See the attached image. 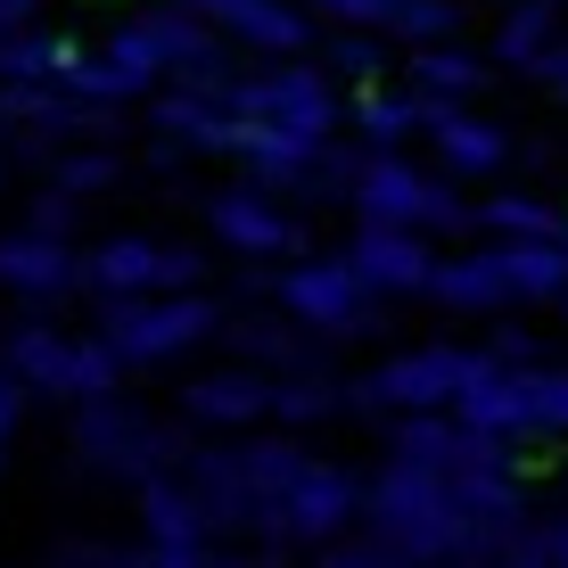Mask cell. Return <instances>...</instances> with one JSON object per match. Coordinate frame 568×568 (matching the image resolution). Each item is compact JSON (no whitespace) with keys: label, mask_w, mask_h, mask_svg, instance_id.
<instances>
[{"label":"cell","mask_w":568,"mask_h":568,"mask_svg":"<svg viewBox=\"0 0 568 568\" xmlns=\"http://www.w3.org/2000/svg\"><path fill=\"white\" fill-rule=\"evenodd\" d=\"M223 108L240 115V124L281 132V141H305V149H329V132H338V83H329L322 67H297V58H281L272 74L231 83Z\"/></svg>","instance_id":"6da1fadb"},{"label":"cell","mask_w":568,"mask_h":568,"mask_svg":"<svg viewBox=\"0 0 568 568\" xmlns=\"http://www.w3.org/2000/svg\"><path fill=\"white\" fill-rule=\"evenodd\" d=\"M495 371H503L495 355H469V346H413V355L371 371L363 396L396 404V413H462V396H478Z\"/></svg>","instance_id":"7a4b0ae2"},{"label":"cell","mask_w":568,"mask_h":568,"mask_svg":"<svg viewBox=\"0 0 568 568\" xmlns=\"http://www.w3.org/2000/svg\"><path fill=\"white\" fill-rule=\"evenodd\" d=\"M469 428H486V437H568V371L552 363H503L495 379L478 387V396H462Z\"/></svg>","instance_id":"3957f363"},{"label":"cell","mask_w":568,"mask_h":568,"mask_svg":"<svg viewBox=\"0 0 568 568\" xmlns=\"http://www.w3.org/2000/svg\"><path fill=\"white\" fill-rule=\"evenodd\" d=\"M223 329V305L214 297H115L100 313V338H108V355L115 363H165V355H182V346H199Z\"/></svg>","instance_id":"277c9868"},{"label":"cell","mask_w":568,"mask_h":568,"mask_svg":"<svg viewBox=\"0 0 568 568\" xmlns=\"http://www.w3.org/2000/svg\"><path fill=\"white\" fill-rule=\"evenodd\" d=\"M74 454H83L100 478H165L173 462H182V437L173 428H156L149 413H132L124 396H108V404H83L74 413Z\"/></svg>","instance_id":"5b68a950"},{"label":"cell","mask_w":568,"mask_h":568,"mask_svg":"<svg viewBox=\"0 0 568 568\" xmlns=\"http://www.w3.org/2000/svg\"><path fill=\"white\" fill-rule=\"evenodd\" d=\"M83 281L100 297H199V256L190 247H165V240H108L83 256Z\"/></svg>","instance_id":"8992f818"},{"label":"cell","mask_w":568,"mask_h":568,"mask_svg":"<svg viewBox=\"0 0 568 568\" xmlns=\"http://www.w3.org/2000/svg\"><path fill=\"white\" fill-rule=\"evenodd\" d=\"M396 462L428 469V478H503V437H486L454 413H413L396 428Z\"/></svg>","instance_id":"52a82bcc"},{"label":"cell","mask_w":568,"mask_h":568,"mask_svg":"<svg viewBox=\"0 0 568 568\" xmlns=\"http://www.w3.org/2000/svg\"><path fill=\"white\" fill-rule=\"evenodd\" d=\"M281 305L297 329H329V338H355V329L371 322V288L346 272V256L329 264H288L281 272Z\"/></svg>","instance_id":"ba28073f"},{"label":"cell","mask_w":568,"mask_h":568,"mask_svg":"<svg viewBox=\"0 0 568 568\" xmlns=\"http://www.w3.org/2000/svg\"><path fill=\"white\" fill-rule=\"evenodd\" d=\"M355 511H363L355 478H346V469H329V462H313L305 478L288 486V503L264 519V536H281V544H329Z\"/></svg>","instance_id":"9c48e42d"},{"label":"cell","mask_w":568,"mask_h":568,"mask_svg":"<svg viewBox=\"0 0 568 568\" xmlns=\"http://www.w3.org/2000/svg\"><path fill=\"white\" fill-rule=\"evenodd\" d=\"M346 272L371 288V297H413V288L437 281V256H428L420 231H387V223H363L355 247H346Z\"/></svg>","instance_id":"30bf717a"},{"label":"cell","mask_w":568,"mask_h":568,"mask_svg":"<svg viewBox=\"0 0 568 568\" xmlns=\"http://www.w3.org/2000/svg\"><path fill=\"white\" fill-rule=\"evenodd\" d=\"M355 206H363V223L428 231V214H437V182H428V173H413L404 156H371L363 182H355Z\"/></svg>","instance_id":"8fae6325"},{"label":"cell","mask_w":568,"mask_h":568,"mask_svg":"<svg viewBox=\"0 0 568 568\" xmlns=\"http://www.w3.org/2000/svg\"><path fill=\"white\" fill-rule=\"evenodd\" d=\"M190 9L206 17V26H223V33H240L247 50H272V58H297L313 42V26L288 0H190Z\"/></svg>","instance_id":"7c38bea8"},{"label":"cell","mask_w":568,"mask_h":568,"mask_svg":"<svg viewBox=\"0 0 568 568\" xmlns=\"http://www.w3.org/2000/svg\"><path fill=\"white\" fill-rule=\"evenodd\" d=\"M214 240L240 247V256H288L297 247V223H288L281 206H264V190H223V199L206 206Z\"/></svg>","instance_id":"4fadbf2b"},{"label":"cell","mask_w":568,"mask_h":568,"mask_svg":"<svg viewBox=\"0 0 568 568\" xmlns=\"http://www.w3.org/2000/svg\"><path fill=\"white\" fill-rule=\"evenodd\" d=\"M83 281V256L67 240H42V231H9L0 240V288L17 297H58V288Z\"/></svg>","instance_id":"5bb4252c"},{"label":"cell","mask_w":568,"mask_h":568,"mask_svg":"<svg viewBox=\"0 0 568 568\" xmlns=\"http://www.w3.org/2000/svg\"><path fill=\"white\" fill-rule=\"evenodd\" d=\"M272 387L264 371H206V379H190V420H214V428H256L272 413Z\"/></svg>","instance_id":"9a60e30c"},{"label":"cell","mask_w":568,"mask_h":568,"mask_svg":"<svg viewBox=\"0 0 568 568\" xmlns=\"http://www.w3.org/2000/svg\"><path fill=\"white\" fill-rule=\"evenodd\" d=\"M495 264L511 281V305H536V297L568 288V240H495Z\"/></svg>","instance_id":"2e32d148"},{"label":"cell","mask_w":568,"mask_h":568,"mask_svg":"<svg viewBox=\"0 0 568 568\" xmlns=\"http://www.w3.org/2000/svg\"><path fill=\"white\" fill-rule=\"evenodd\" d=\"M141 519H149V544H182V552H199V544L214 536L206 503L190 495L182 478H149L141 486Z\"/></svg>","instance_id":"e0dca14e"},{"label":"cell","mask_w":568,"mask_h":568,"mask_svg":"<svg viewBox=\"0 0 568 568\" xmlns=\"http://www.w3.org/2000/svg\"><path fill=\"white\" fill-rule=\"evenodd\" d=\"M428 297H437V305H454V313H503V305H511V281H503L495 247H478V256H454V264H437Z\"/></svg>","instance_id":"ac0fdd59"},{"label":"cell","mask_w":568,"mask_h":568,"mask_svg":"<svg viewBox=\"0 0 568 568\" xmlns=\"http://www.w3.org/2000/svg\"><path fill=\"white\" fill-rule=\"evenodd\" d=\"M156 124H165L173 141H190V149H240L247 141V124L214 100V91H173V100H156Z\"/></svg>","instance_id":"d6986e66"},{"label":"cell","mask_w":568,"mask_h":568,"mask_svg":"<svg viewBox=\"0 0 568 568\" xmlns=\"http://www.w3.org/2000/svg\"><path fill=\"white\" fill-rule=\"evenodd\" d=\"M428 132H437V156L454 173H495L503 156H511V141H503L495 124H478V115H462V108H437V100H428Z\"/></svg>","instance_id":"ffe728a7"},{"label":"cell","mask_w":568,"mask_h":568,"mask_svg":"<svg viewBox=\"0 0 568 568\" xmlns=\"http://www.w3.org/2000/svg\"><path fill=\"white\" fill-rule=\"evenodd\" d=\"M0 363H9L26 387H42V396H67V404H74V338H58V329L33 322V329H17V338H9V355H0Z\"/></svg>","instance_id":"44dd1931"},{"label":"cell","mask_w":568,"mask_h":568,"mask_svg":"<svg viewBox=\"0 0 568 568\" xmlns=\"http://www.w3.org/2000/svg\"><path fill=\"white\" fill-rule=\"evenodd\" d=\"M387 33L413 42V50H445L462 33V0H396V9H387Z\"/></svg>","instance_id":"7402d4cb"},{"label":"cell","mask_w":568,"mask_h":568,"mask_svg":"<svg viewBox=\"0 0 568 568\" xmlns=\"http://www.w3.org/2000/svg\"><path fill=\"white\" fill-rule=\"evenodd\" d=\"M413 74H420V91H437V100H469V91L486 83V67L469 58L462 42H445V50H413Z\"/></svg>","instance_id":"603a6c76"},{"label":"cell","mask_w":568,"mask_h":568,"mask_svg":"<svg viewBox=\"0 0 568 568\" xmlns=\"http://www.w3.org/2000/svg\"><path fill=\"white\" fill-rule=\"evenodd\" d=\"M420 124H428V100H387V91H371V100H363V141H371V156H396V141H413Z\"/></svg>","instance_id":"cb8c5ba5"},{"label":"cell","mask_w":568,"mask_h":568,"mask_svg":"<svg viewBox=\"0 0 568 568\" xmlns=\"http://www.w3.org/2000/svg\"><path fill=\"white\" fill-rule=\"evenodd\" d=\"M495 50L511 58V67L536 74L544 50H552V9H544V0H536V9H511V17H503V33H495Z\"/></svg>","instance_id":"d4e9b609"},{"label":"cell","mask_w":568,"mask_h":568,"mask_svg":"<svg viewBox=\"0 0 568 568\" xmlns=\"http://www.w3.org/2000/svg\"><path fill=\"white\" fill-rule=\"evenodd\" d=\"M478 223L503 231V240H560V214L544 206V199H486Z\"/></svg>","instance_id":"484cf974"},{"label":"cell","mask_w":568,"mask_h":568,"mask_svg":"<svg viewBox=\"0 0 568 568\" xmlns=\"http://www.w3.org/2000/svg\"><path fill=\"white\" fill-rule=\"evenodd\" d=\"M272 413L281 420H322V413H338V387L329 379H281L272 387Z\"/></svg>","instance_id":"4316f807"},{"label":"cell","mask_w":568,"mask_h":568,"mask_svg":"<svg viewBox=\"0 0 568 568\" xmlns=\"http://www.w3.org/2000/svg\"><path fill=\"white\" fill-rule=\"evenodd\" d=\"M387 9L396 0H313L322 26H346V33H387Z\"/></svg>","instance_id":"83f0119b"},{"label":"cell","mask_w":568,"mask_h":568,"mask_svg":"<svg viewBox=\"0 0 568 568\" xmlns=\"http://www.w3.org/2000/svg\"><path fill=\"white\" fill-rule=\"evenodd\" d=\"M115 156H67V165H58V190H67V199H91V190H108L115 182Z\"/></svg>","instance_id":"f1b7e54d"},{"label":"cell","mask_w":568,"mask_h":568,"mask_svg":"<svg viewBox=\"0 0 568 568\" xmlns=\"http://www.w3.org/2000/svg\"><path fill=\"white\" fill-rule=\"evenodd\" d=\"M329 67H338V74H355V83H363V74H379V42H371V33H346V42L329 50Z\"/></svg>","instance_id":"f546056e"},{"label":"cell","mask_w":568,"mask_h":568,"mask_svg":"<svg viewBox=\"0 0 568 568\" xmlns=\"http://www.w3.org/2000/svg\"><path fill=\"white\" fill-rule=\"evenodd\" d=\"M17 413H26V379L0 363V462H9V437H17Z\"/></svg>","instance_id":"4dcf8cb0"},{"label":"cell","mask_w":568,"mask_h":568,"mask_svg":"<svg viewBox=\"0 0 568 568\" xmlns=\"http://www.w3.org/2000/svg\"><path fill=\"white\" fill-rule=\"evenodd\" d=\"M240 346H247V371H256V355H264V363H288V355H297V338H288V329H240Z\"/></svg>","instance_id":"1f68e13d"},{"label":"cell","mask_w":568,"mask_h":568,"mask_svg":"<svg viewBox=\"0 0 568 568\" xmlns=\"http://www.w3.org/2000/svg\"><path fill=\"white\" fill-rule=\"evenodd\" d=\"M322 568H413V560H396L387 544H346V552H322Z\"/></svg>","instance_id":"d6a6232c"},{"label":"cell","mask_w":568,"mask_h":568,"mask_svg":"<svg viewBox=\"0 0 568 568\" xmlns=\"http://www.w3.org/2000/svg\"><path fill=\"white\" fill-rule=\"evenodd\" d=\"M67 223H74V199H67V190H50V199L33 206V231H42V240H67Z\"/></svg>","instance_id":"836d02e7"},{"label":"cell","mask_w":568,"mask_h":568,"mask_svg":"<svg viewBox=\"0 0 568 568\" xmlns=\"http://www.w3.org/2000/svg\"><path fill=\"white\" fill-rule=\"evenodd\" d=\"M50 568H132V560H124V552H100V544H67Z\"/></svg>","instance_id":"e575fe53"},{"label":"cell","mask_w":568,"mask_h":568,"mask_svg":"<svg viewBox=\"0 0 568 568\" xmlns=\"http://www.w3.org/2000/svg\"><path fill=\"white\" fill-rule=\"evenodd\" d=\"M132 568H214V560H206V552H182V544H149Z\"/></svg>","instance_id":"d590c367"},{"label":"cell","mask_w":568,"mask_h":568,"mask_svg":"<svg viewBox=\"0 0 568 568\" xmlns=\"http://www.w3.org/2000/svg\"><path fill=\"white\" fill-rule=\"evenodd\" d=\"M536 74H544V83H552L560 100H568V42H552V50H544V67H536Z\"/></svg>","instance_id":"8d00e7d4"},{"label":"cell","mask_w":568,"mask_h":568,"mask_svg":"<svg viewBox=\"0 0 568 568\" xmlns=\"http://www.w3.org/2000/svg\"><path fill=\"white\" fill-rule=\"evenodd\" d=\"M33 26V0H0V42H9V33H26Z\"/></svg>","instance_id":"74e56055"},{"label":"cell","mask_w":568,"mask_h":568,"mask_svg":"<svg viewBox=\"0 0 568 568\" xmlns=\"http://www.w3.org/2000/svg\"><path fill=\"white\" fill-rule=\"evenodd\" d=\"M544 536H552V568H568V519H552Z\"/></svg>","instance_id":"f35d334b"},{"label":"cell","mask_w":568,"mask_h":568,"mask_svg":"<svg viewBox=\"0 0 568 568\" xmlns=\"http://www.w3.org/2000/svg\"><path fill=\"white\" fill-rule=\"evenodd\" d=\"M214 568H247V560H214Z\"/></svg>","instance_id":"ab89813d"},{"label":"cell","mask_w":568,"mask_h":568,"mask_svg":"<svg viewBox=\"0 0 568 568\" xmlns=\"http://www.w3.org/2000/svg\"><path fill=\"white\" fill-rule=\"evenodd\" d=\"M544 9H560V0H544Z\"/></svg>","instance_id":"60d3db41"}]
</instances>
